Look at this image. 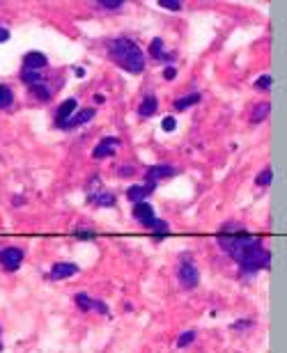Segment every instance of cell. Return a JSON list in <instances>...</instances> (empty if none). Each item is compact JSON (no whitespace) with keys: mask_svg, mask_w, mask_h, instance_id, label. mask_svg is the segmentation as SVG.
I'll list each match as a JSON object with an SVG mask.
<instances>
[{"mask_svg":"<svg viewBox=\"0 0 287 353\" xmlns=\"http://www.w3.org/2000/svg\"><path fill=\"white\" fill-rule=\"evenodd\" d=\"M108 53L115 62H117L122 69H127L129 74H140L145 69V55L140 51V46L136 41L127 39V37H119L113 39L108 46Z\"/></svg>","mask_w":287,"mask_h":353,"instance_id":"1","label":"cell"},{"mask_svg":"<svg viewBox=\"0 0 287 353\" xmlns=\"http://www.w3.org/2000/svg\"><path fill=\"white\" fill-rule=\"evenodd\" d=\"M269 264H271V253H269L267 248H258L255 253L243 257L241 262H239V266H241L246 273H258V271H262V269H269Z\"/></svg>","mask_w":287,"mask_h":353,"instance_id":"2","label":"cell"},{"mask_svg":"<svg viewBox=\"0 0 287 353\" xmlns=\"http://www.w3.org/2000/svg\"><path fill=\"white\" fill-rule=\"evenodd\" d=\"M177 278H179V282H182V287H186V289L198 287V282H200L198 266H195L191 259H184L177 269Z\"/></svg>","mask_w":287,"mask_h":353,"instance_id":"3","label":"cell"},{"mask_svg":"<svg viewBox=\"0 0 287 353\" xmlns=\"http://www.w3.org/2000/svg\"><path fill=\"white\" fill-rule=\"evenodd\" d=\"M23 262V253L19 248H0V264L7 271H16Z\"/></svg>","mask_w":287,"mask_h":353,"instance_id":"4","label":"cell"},{"mask_svg":"<svg viewBox=\"0 0 287 353\" xmlns=\"http://www.w3.org/2000/svg\"><path fill=\"white\" fill-rule=\"evenodd\" d=\"M175 174H177V168H173V165H152V168H147V172H145V179H147L149 184H154V181L166 179V177H175Z\"/></svg>","mask_w":287,"mask_h":353,"instance_id":"5","label":"cell"},{"mask_svg":"<svg viewBox=\"0 0 287 353\" xmlns=\"http://www.w3.org/2000/svg\"><path fill=\"white\" fill-rule=\"evenodd\" d=\"M78 273V266L71 262H58L53 264V269H51V278L53 280H65V278H71V275Z\"/></svg>","mask_w":287,"mask_h":353,"instance_id":"6","label":"cell"},{"mask_svg":"<svg viewBox=\"0 0 287 353\" xmlns=\"http://www.w3.org/2000/svg\"><path fill=\"white\" fill-rule=\"evenodd\" d=\"M76 108H78V101H76V99H67L65 104H62V106L58 108V113H55V122H58L60 129H62V126H65L67 122H69V117L74 115V110H76Z\"/></svg>","mask_w":287,"mask_h":353,"instance_id":"7","label":"cell"},{"mask_svg":"<svg viewBox=\"0 0 287 353\" xmlns=\"http://www.w3.org/2000/svg\"><path fill=\"white\" fill-rule=\"evenodd\" d=\"M46 65H49L46 55L44 53H37V51H32V53H28L23 58V69L25 71H39V69H44Z\"/></svg>","mask_w":287,"mask_h":353,"instance_id":"8","label":"cell"},{"mask_svg":"<svg viewBox=\"0 0 287 353\" xmlns=\"http://www.w3.org/2000/svg\"><path fill=\"white\" fill-rule=\"evenodd\" d=\"M117 144H119V142H117V138H104V140H101V142L92 149V156H94L97 161H99V159H106V156L113 154Z\"/></svg>","mask_w":287,"mask_h":353,"instance_id":"9","label":"cell"},{"mask_svg":"<svg viewBox=\"0 0 287 353\" xmlns=\"http://www.w3.org/2000/svg\"><path fill=\"white\" fill-rule=\"evenodd\" d=\"M134 218L140 220V223L147 227V225L154 220V207H152V204H147V202H138L134 207Z\"/></svg>","mask_w":287,"mask_h":353,"instance_id":"10","label":"cell"},{"mask_svg":"<svg viewBox=\"0 0 287 353\" xmlns=\"http://www.w3.org/2000/svg\"><path fill=\"white\" fill-rule=\"evenodd\" d=\"M94 117V110L92 108H85V110H78L76 115H71L69 117V122H67L62 129H76V126H80V124H88L90 120Z\"/></svg>","mask_w":287,"mask_h":353,"instance_id":"11","label":"cell"},{"mask_svg":"<svg viewBox=\"0 0 287 353\" xmlns=\"http://www.w3.org/2000/svg\"><path fill=\"white\" fill-rule=\"evenodd\" d=\"M154 190V184H145V186H131L129 190H127V197L131 199V202H143L145 197H147L149 193H152Z\"/></svg>","mask_w":287,"mask_h":353,"instance_id":"12","label":"cell"},{"mask_svg":"<svg viewBox=\"0 0 287 353\" xmlns=\"http://www.w3.org/2000/svg\"><path fill=\"white\" fill-rule=\"evenodd\" d=\"M156 108H158L156 96H154V94H147V96L143 99V104L138 106V115H140V117H149V115L156 113Z\"/></svg>","mask_w":287,"mask_h":353,"instance_id":"13","label":"cell"},{"mask_svg":"<svg viewBox=\"0 0 287 353\" xmlns=\"http://www.w3.org/2000/svg\"><path fill=\"white\" fill-rule=\"evenodd\" d=\"M269 113H271V106H269L267 101H262V104H258L255 108H253V113H251V122L260 124V122H264V120L269 117Z\"/></svg>","mask_w":287,"mask_h":353,"instance_id":"14","label":"cell"},{"mask_svg":"<svg viewBox=\"0 0 287 353\" xmlns=\"http://www.w3.org/2000/svg\"><path fill=\"white\" fill-rule=\"evenodd\" d=\"M90 199H92L94 204H99V207H110V204H115V195L110 193V190H99L97 195H90Z\"/></svg>","mask_w":287,"mask_h":353,"instance_id":"15","label":"cell"},{"mask_svg":"<svg viewBox=\"0 0 287 353\" xmlns=\"http://www.w3.org/2000/svg\"><path fill=\"white\" fill-rule=\"evenodd\" d=\"M147 229H149V232L156 234V239H161V236H166V234L170 232V225L166 223V220H156V218H154L152 223L147 225Z\"/></svg>","mask_w":287,"mask_h":353,"instance_id":"16","label":"cell"},{"mask_svg":"<svg viewBox=\"0 0 287 353\" xmlns=\"http://www.w3.org/2000/svg\"><path fill=\"white\" fill-rule=\"evenodd\" d=\"M198 101H200V94H198V92H193V94L182 96V99L175 101V108H177V110H186V108H191V106H195Z\"/></svg>","mask_w":287,"mask_h":353,"instance_id":"17","label":"cell"},{"mask_svg":"<svg viewBox=\"0 0 287 353\" xmlns=\"http://www.w3.org/2000/svg\"><path fill=\"white\" fill-rule=\"evenodd\" d=\"M23 80H25V85H30V87L44 85V78L39 76V71H25V69H23Z\"/></svg>","mask_w":287,"mask_h":353,"instance_id":"18","label":"cell"},{"mask_svg":"<svg viewBox=\"0 0 287 353\" xmlns=\"http://www.w3.org/2000/svg\"><path fill=\"white\" fill-rule=\"evenodd\" d=\"M12 104H14V94H12V90L5 87V85H0V108H10Z\"/></svg>","mask_w":287,"mask_h":353,"instance_id":"19","label":"cell"},{"mask_svg":"<svg viewBox=\"0 0 287 353\" xmlns=\"http://www.w3.org/2000/svg\"><path fill=\"white\" fill-rule=\"evenodd\" d=\"M193 342H195V333H193V330H186V333L179 335L177 346H179V348H184V346H188V344H193Z\"/></svg>","mask_w":287,"mask_h":353,"instance_id":"20","label":"cell"},{"mask_svg":"<svg viewBox=\"0 0 287 353\" xmlns=\"http://www.w3.org/2000/svg\"><path fill=\"white\" fill-rule=\"evenodd\" d=\"M271 179H273V170L271 168H267V170H262V172L258 174V186H269L271 184Z\"/></svg>","mask_w":287,"mask_h":353,"instance_id":"21","label":"cell"},{"mask_svg":"<svg viewBox=\"0 0 287 353\" xmlns=\"http://www.w3.org/2000/svg\"><path fill=\"white\" fill-rule=\"evenodd\" d=\"M74 300H76V305H78L80 310H85V312H88V310H90V303H92V298H90L88 293H83V291H80V293H76V296H74Z\"/></svg>","mask_w":287,"mask_h":353,"instance_id":"22","label":"cell"},{"mask_svg":"<svg viewBox=\"0 0 287 353\" xmlns=\"http://www.w3.org/2000/svg\"><path fill=\"white\" fill-rule=\"evenodd\" d=\"M97 7H101V10H119V7H124V3L122 0H99Z\"/></svg>","mask_w":287,"mask_h":353,"instance_id":"23","label":"cell"},{"mask_svg":"<svg viewBox=\"0 0 287 353\" xmlns=\"http://www.w3.org/2000/svg\"><path fill=\"white\" fill-rule=\"evenodd\" d=\"M30 90H32V96H37L39 101H49L51 99V92L46 90L44 85H37V87H30Z\"/></svg>","mask_w":287,"mask_h":353,"instance_id":"24","label":"cell"},{"mask_svg":"<svg viewBox=\"0 0 287 353\" xmlns=\"http://www.w3.org/2000/svg\"><path fill=\"white\" fill-rule=\"evenodd\" d=\"M271 85H273V80H271V76H267V74L255 80V87H258V90H271Z\"/></svg>","mask_w":287,"mask_h":353,"instance_id":"25","label":"cell"},{"mask_svg":"<svg viewBox=\"0 0 287 353\" xmlns=\"http://www.w3.org/2000/svg\"><path fill=\"white\" fill-rule=\"evenodd\" d=\"M90 310H94V312H99V314H108V305H106L104 300H99V298H92Z\"/></svg>","mask_w":287,"mask_h":353,"instance_id":"26","label":"cell"},{"mask_svg":"<svg viewBox=\"0 0 287 353\" xmlns=\"http://www.w3.org/2000/svg\"><path fill=\"white\" fill-rule=\"evenodd\" d=\"M152 55H154V58H161V55H163V41H161V39L152 41Z\"/></svg>","mask_w":287,"mask_h":353,"instance_id":"27","label":"cell"},{"mask_svg":"<svg viewBox=\"0 0 287 353\" xmlns=\"http://www.w3.org/2000/svg\"><path fill=\"white\" fill-rule=\"evenodd\" d=\"M161 7H166V10H173V12H177L179 7H182V3H179V0H161Z\"/></svg>","mask_w":287,"mask_h":353,"instance_id":"28","label":"cell"},{"mask_svg":"<svg viewBox=\"0 0 287 353\" xmlns=\"http://www.w3.org/2000/svg\"><path fill=\"white\" fill-rule=\"evenodd\" d=\"M161 126H163V131H175L177 129V122H175V117H166V120L161 122Z\"/></svg>","mask_w":287,"mask_h":353,"instance_id":"29","label":"cell"},{"mask_svg":"<svg viewBox=\"0 0 287 353\" xmlns=\"http://www.w3.org/2000/svg\"><path fill=\"white\" fill-rule=\"evenodd\" d=\"M76 236H78V239H94V232H90V229H78Z\"/></svg>","mask_w":287,"mask_h":353,"instance_id":"30","label":"cell"},{"mask_svg":"<svg viewBox=\"0 0 287 353\" xmlns=\"http://www.w3.org/2000/svg\"><path fill=\"white\" fill-rule=\"evenodd\" d=\"M119 174H122V177H127V174H134V168H131V165H124V168H119Z\"/></svg>","mask_w":287,"mask_h":353,"instance_id":"31","label":"cell"},{"mask_svg":"<svg viewBox=\"0 0 287 353\" xmlns=\"http://www.w3.org/2000/svg\"><path fill=\"white\" fill-rule=\"evenodd\" d=\"M163 76H166V78H168V80H173V78H175V76H177V71H175V69H173V67H168V69H166V71H163Z\"/></svg>","mask_w":287,"mask_h":353,"instance_id":"32","label":"cell"},{"mask_svg":"<svg viewBox=\"0 0 287 353\" xmlns=\"http://www.w3.org/2000/svg\"><path fill=\"white\" fill-rule=\"evenodd\" d=\"M10 39V30L7 28H0V41H7Z\"/></svg>","mask_w":287,"mask_h":353,"instance_id":"33","label":"cell"},{"mask_svg":"<svg viewBox=\"0 0 287 353\" xmlns=\"http://www.w3.org/2000/svg\"><path fill=\"white\" fill-rule=\"evenodd\" d=\"M0 351H3V342H0Z\"/></svg>","mask_w":287,"mask_h":353,"instance_id":"34","label":"cell"}]
</instances>
